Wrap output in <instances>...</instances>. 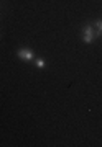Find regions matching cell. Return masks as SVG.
I'll return each instance as SVG.
<instances>
[{
	"instance_id": "7a4b0ae2",
	"label": "cell",
	"mask_w": 102,
	"mask_h": 147,
	"mask_svg": "<svg viewBox=\"0 0 102 147\" xmlns=\"http://www.w3.org/2000/svg\"><path fill=\"white\" fill-rule=\"evenodd\" d=\"M16 56L22 59V61H27L28 62V61H31V59L35 57V53H33L30 47H20V49L16 51Z\"/></svg>"
},
{
	"instance_id": "3957f363",
	"label": "cell",
	"mask_w": 102,
	"mask_h": 147,
	"mask_svg": "<svg viewBox=\"0 0 102 147\" xmlns=\"http://www.w3.org/2000/svg\"><path fill=\"white\" fill-rule=\"evenodd\" d=\"M92 26H94V30H96V38H101L102 36V20L94 21Z\"/></svg>"
},
{
	"instance_id": "277c9868",
	"label": "cell",
	"mask_w": 102,
	"mask_h": 147,
	"mask_svg": "<svg viewBox=\"0 0 102 147\" xmlns=\"http://www.w3.org/2000/svg\"><path fill=\"white\" fill-rule=\"evenodd\" d=\"M35 65H36L38 69H44V67H46V62H44L43 59H40V57H38L36 61H35Z\"/></svg>"
},
{
	"instance_id": "6da1fadb",
	"label": "cell",
	"mask_w": 102,
	"mask_h": 147,
	"mask_svg": "<svg viewBox=\"0 0 102 147\" xmlns=\"http://www.w3.org/2000/svg\"><path fill=\"white\" fill-rule=\"evenodd\" d=\"M82 41L86 44H91V42L96 41V30L92 25H86L82 28Z\"/></svg>"
}]
</instances>
